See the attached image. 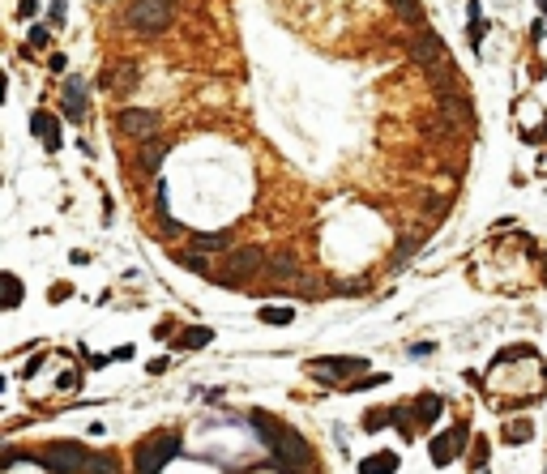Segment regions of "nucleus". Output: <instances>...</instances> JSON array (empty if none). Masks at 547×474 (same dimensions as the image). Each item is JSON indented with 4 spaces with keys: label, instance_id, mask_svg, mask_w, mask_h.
<instances>
[{
    "label": "nucleus",
    "instance_id": "f257e3e1",
    "mask_svg": "<svg viewBox=\"0 0 547 474\" xmlns=\"http://www.w3.org/2000/svg\"><path fill=\"white\" fill-rule=\"evenodd\" d=\"M248 423H253V432L261 436V444L269 448V466L265 470H278V474H304L312 466V444L291 428V423L274 419L265 410H253L248 414Z\"/></svg>",
    "mask_w": 547,
    "mask_h": 474
},
{
    "label": "nucleus",
    "instance_id": "f03ea898",
    "mask_svg": "<svg viewBox=\"0 0 547 474\" xmlns=\"http://www.w3.org/2000/svg\"><path fill=\"white\" fill-rule=\"evenodd\" d=\"M269 265V253L257 244H240V248H227V269L222 273H210V282L227 286V291H244L248 282L257 278V273H265Z\"/></svg>",
    "mask_w": 547,
    "mask_h": 474
},
{
    "label": "nucleus",
    "instance_id": "7ed1b4c3",
    "mask_svg": "<svg viewBox=\"0 0 547 474\" xmlns=\"http://www.w3.org/2000/svg\"><path fill=\"white\" fill-rule=\"evenodd\" d=\"M184 448L180 432H159L150 440L137 444V457H133V474H163V466H171Z\"/></svg>",
    "mask_w": 547,
    "mask_h": 474
},
{
    "label": "nucleus",
    "instance_id": "20e7f679",
    "mask_svg": "<svg viewBox=\"0 0 547 474\" xmlns=\"http://www.w3.org/2000/svg\"><path fill=\"white\" fill-rule=\"evenodd\" d=\"M176 17L171 0H129L124 5V26H133L137 35H163Z\"/></svg>",
    "mask_w": 547,
    "mask_h": 474
},
{
    "label": "nucleus",
    "instance_id": "39448f33",
    "mask_svg": "<svg viewBox=\"0 0 547 474\" xmlns=\"http://www.w3.org/2000/svg\"><path fill=\"white\" fill-rule=\"evenodd\" d=\"M90 448L86 444H78V440H56V444H47L43 453L35 457L47 474H86L90 470Z\"/></svg>",
    "mask_w": 547,
    "mask_h": 474
},
{
    "label": "nucleus",
    "instance_id": "423d86ee",
    "mask_svg": "<svg viewBox=\"0 0 547 474\" xmlns=\"http://www.w3.org/2000/svg\"><path fill=\"white\" fill-rule=\"evenodd\" d=\"M159 124H163V116L150 111V107H120L116 111V133L129 137V141H137V145L154 141L159 137Z\"/></svg>",
    "mask_w": 547,
    "mask_h": 474
},
{
    "label": "nucleus",
    "instance_id": "0eeeda50",
    "mask_svg": "<svg viewBox=\"0 0 547 474\" xmlns=\"http://www.w3.org/2000/svg\"><path fill=\"white\" fill-rule=\"evenodd\" d=\"M475 444V436H470V423H449V432H440V436H432V444H428V457H432V466H454L466 448Z\"/></svg>",
    "mask_w": 547,
    "mask_h": 474
},
{
    "label": "nucleus",
    "instance_id": "6e6552de",
    "mask_svg": "<svg viewBox=\"0 0 547 474\" xmlns=\"http://www.w3.org/2000/svg\"><path fill=\"white\" fill-rule=\"evenodd\" d=\"M308 372L312 376H321V372H338L342 385H346V376H364L368 372V359H359V355H316V359H308Z\"/></svg>",
    "mask_w": 547,
    "mask_h": 474
},
{
    "label": "nucleus",
    "instance_id": "1a4fd4ad",
    "mask_svg": "<svg viewBox=\"0 0 547 474\" xmlns=\"http://www.w3.org/2000/svg\"><path fill=\"white\" fill-rule=\"evenodd\" d=\"M440 410H445V397L424 389V393H415L411 402H406V414L415 419V428H436L440 423Z\"/></svg>",
    "mask_w": 547,
    "mask_h": 474
},
{
    "label": "nucleus",
    "instance_id": "9d476101",
    "mask_svg": "<svg viewBox=\"0 0 547 474\" xmlns=\"http://www.w3.org/2000/svg\"><path fill=\"white\" fill-rule=\"evenodd\" d=\"M60 111L69 116V124H82L86 111H90V103H86V82L78 78V73H69V82L60 90Z\"/></svg>",
    "mask_w": 547,
    "mask_h": 474
},
{
    "label": "nucleus",
    "instance_id": "9b49d317",
    "mask_svg": "<svg viewBox=\"0 0 547 474\" xmlns=\"http://www.w3.org/2000/svg\"><path fill=\"white\" fill-rule=\"evenodd\" d=\"M411 60H415V64H424V69H432V64H440V60H449V56H445V43H440V35H432V30H419V35L411 39Z\"/></svg>",
    "mask_w": 547,
    "mask_h": 474
},
{
    "label": "nucleus",
    "instance_id": "f8f14e48",
    "mask_svg": "<svg viewBox=\"0 0 547 474\" xmlns=\"http://www.w3.org/2000/svg\"><path fill=\"white\" fill-rule=\"evenodd\" d=\"M30 133L39 137V145L47 149V154H56V149L64 145V137H60V120H56L52 111H30Z\"/></svg>",
    "mask_w": 547,
    "mask_h": 474
},
{
    "label": "nucleus",
    "instance_id": "ddd939ff",
    "mask_svg": "<svg viewBox=\"0 0 547 474\" xmlns=\"http://www.w3.org/2000/svg\"><path fill=\"white\" fill-rule=\"evenodd\" d=\"M167 154H171V141H145V145H137V171H141V176H159V167L167 163Z\"/></svg>",
    "mask_w": 547,
    "mask_h": 474
},
{
    "label": "nucleus",
    "instance_id": "4468645a",
    "mask_svg": "<svg viewBox=\"0 0 547 474\" xmlns=\"http://www.w3.org/2000/svg\"><path fill=\"white\" fill-rule=\"evenodd\" d=\"M265 273H269V278H274V282H295V278H300V273H304V269H300V261H295V257L287 253V248H278V253H274V257H269V265H265Z\"/></svg>",
    "mask_w": 547,
    "mask_h": 474
},
{
    "label": "nucleus",
    "instance_id": "2eb2a0df",
    "mask_svg": "<svg viewBox=\"0 0 547 474\" xmlns=\"http://www.w3.org/2000/svg\"><path fill=\"white\" fill-rule=\"evenodd\" d=\"M397 470H402V457H397L393 448H381V453L359 462V474H397Z\"/></svg>",
    "mask_w": 547,
    "mask_h": 474
},
{
    "label": "nucleus",
    "instance_id": "dca6fc26",
    "mask_svg": "<svg viewBox=\"0 0 547 474\" xmlns=\"http://www.w3.org/2000/svg\"><path fill=\"white\" fill-rule=\"evenodd\" d=\"M359 428L372 436V432H385V428H397V406H377V410H364Z\"/></svg>",
    "mask_w": 547,
    "mask_h": 474
},
{
    "label": "nucleus",
    "instance_id": "f3484780",
    "mask_svg": "<svg viewBox=\"0 0 547 474\" xmlns=\"http://www.w3.org/2000/svg\"><path fill=\"white\" fill-rule=\"evenodd\" d=\"M192 253H222L231 248V231H192Z\"/></svg>",
    "mask_w": 547,
    "mask_h": 474
},
{
    "label": "nucleus",
    "instance_id": "a211bd4d",
    "mask_svg": "<svg viewBox=\"0 0 547 474\" xmlns=\"http://www.w3.org/2000/svg\"><path fill=\"white\" fill-rule=\"evenodd\" d=\"M501 440L505 444H530L535 440V423L530 419H505L501 423Z\"/></svg>",
    "mask_w": 547,
    "mask_h": 474
},
{
    "label": "nucleus",
    "instance_id": "6ab92c4d",
    "mask_svg": "<svg viewBox=\"0 0 547 474\" xmlns=\"http://www.w3.org/2000/svg\"><path fill=\"white\" fill-rule=\"evenodd\" d=\"M210 342H214V329H210V325H188V329H180V338H176L180 351H201V346H210Z\"/></svg>",
    "mask_w": 547,
    "mask_h": 474
},
{
    "label": "nucleus",
    "instance_id": "aec40b11",
    "mask_svg": "<svg viewBox=\"0 0 547 474\" xmlns=\"http://www.w3.org/2000/svg\"><path fill=\"white\" fill-rule=\"evenodd\" d=\"M389 381H393L389 372H364V376L346 381V385H342V393H368V389H381V385H389Z\"/></svg>",
    "mask_w": 547,
    "mask_h": 474
},
{
    "label": "nucleus",
    "instance_id": "412c9836",
    "mask_svg": "<svg viewBox=\"0 0 547 474\" xmlns=\"http://www.w3.org/2000/svg\"><path fill=\"white\" fill-rule=\"evenodd\" d=\"M133 82H141V69H133V64H120V73H107L103 78L107 90H129Z\"/></svg>",
    "mask_w": 547,
    "mask_h": 474
},
{
    "label": "nucleus",
    "instance_id": "4be33fe9",
    "mask_svg": "<svg viewBox=\"0 0 547 474\" xmlns=\"http://www.w3.org/2000/svg\"><path fill=\"white\" fill-rule=\"evenodd\" d=\"M0 282H5V308H21V295H26V286H21L17 273H0Z\"/></svg>",
    "mask_w": 547,
    "mask_h": 474
},
{
    "label": "nucleus",
    "instance_id": "5701e85b",
    "mask_svg": "<svg viewBox=\"0 0 547 474\" xmlns=\"http://www.w3.org/2000/svg\"><path fill=\"white\" fill-rule=\"evenodd\" d=\"M257 320H261V325H291V320H295V308H261Z\"/></svg>",
    "mask_w": 547,
    "mask_h": 474
},
{
    "label": "nucleus",
    "instance_id": "b1692460",
    "mask_svg": "<svg viewBox=\"0 0 547 474\" xmlns=\"http://www.w3.org/2000/svg\"><path fill=\"white\" fill-rule=\"evenodd\" d=\"M487 457H492V444L483 440V436H475V444H470V470H487Z\"/></svg>",
    "mask_w": 547,
    "mask_h": 474
},
{
    "label": "nucleus",
    "instance_id": "393cba45",
    "mask_svg": "<svg viewBox=\"0 0 547 474\" xmlns=\"http://www.w3.org/2000/svg\"><path fill=\"white\" fill-rule=\"evenodd\" d=\"M393 13L406 17V21H424V5L419 0H393Z\"/></svg>",
    "mask_w": 547,
    "mask_h": 474
},
{
    "label": "nucleus",
    "instance_id": "a878e982",
    "mask_svg": "<svg viewBox=\"0 0 547 474\" xmlns=\"http://www.w3.org/2000/svg\"><path fill=\"white\" fill-rule=\"evenodd\" d=\"M184 265H188V269L197 273V278H210V273H214V269H210V257H206V253H184Z\"/></svg>",
    "mask_w": 547,
    "mask_h": 474
},
{
    "label": "nucleus",
    "instance_id": "bb28decb",
    "mask_svg": "<svg viewBox=\"0 0 547 474\" xmlns=\"http://www.w3.org/2000/svg\"><path fill=\"white\" fill-rule=\"evenodd\" d=\"M483 35H487V17L479 13V17H470V47H475V52L483 47Z\"/></svg>",
    "mask_w": 547,
    "mask_h": 474
},
{
    "label": "nucleus",
    "instance_id": "cd10ccee",
    "mask_svg": "<svg viewBox=\"0 0 547 474\" xmlns=\"http://www.w3.org/2000/svg\"><path fill=\"white\" fill-rule=\"evenodd\" d=\"M159 231H163L167 239H171V235H188V231H184V222H176V218H167L163 210H159Z\"/></svg>",
    "mask_w": 547,
    "mask_h": 474
},
{
    "label": "nucleus",
    "instance_id": "c85d7f7f",
    "mask_svg": "<svg viewBox=\"0 0 547 474\" xmlns=\"http://www.w3.org/2000/svg\"><path fill=\"white\" fill-rule=\"evenodd\" d=\"M86 474H116V462H111V457H103V453H94Z\"/></svg>",
    "mask_w": 547,
    "mask_h": 474
},
{
    "label": "nucleus",
    "instance_id": "c756f323",
    "mask_svg": "<svg viewBox=\"0 0 547 474\" xmlns=\"http://www.w3.org/2000/svg\"><path fill=\"white\" fill-rule=\"evenodd\" d=\"M521 141H526V145H543L547 141V120L539 124V129H526V133H521Z\"/></svg>",
    "mask_w": 547,
    "mask_h": 474
},
{
    "label": "nucleus",
    "instance_id": "7c9ffc66",
    "mask_svg": "<svg viewBox=\"0 0 547 474\" xmlns=\"http://www.w3.org/2000/svg\"><path fill=\"white\" fill-rule=\"evenodd\" d=\"M52 43V30L47 26H30V47H47Z\"/></svg>",
    "mask_w": 547,
    "mask_h": 474
},
{
    "label": "nucleus",
    "instance_id": "2f4dec72",
    "mask_svg": "<svg viewBox=\"0 0 547 474\" xmlns=\"http://www.w3.org/2000/svg\"><path fill=\"white\" fill-rule=\"evenodd\" d=\"M64 295H73V286H64V282H56L52 291H47V299H52V304H60V299H64Z\"/></svg>",
    "mask_w": 547,
    "mask_h": 474
},
{
    "label": "nucleus",
    "instance_id": "473e14b6",
    "mask_svg": "<svg viewBox=\"0 0 547 474\" xmlns=\"http://www.w3.org/2000/svg\"><path fill=\"white\" fill-rule=\"evenodd\" d=\"M47 64H52V73H69V60H64L60 52H52V56H47Z\"/></svg>",
    "mask_w": 547,
    "mask_h": 474
},
{
    "label": "nucleus",
    "instance_id": "72a5a7b5",
    "mask_svg": "<svg viewBox=\"0 0 547 474\" xmlns=\"http://www.w3.org/2000/svg\"><path fill=\"white\" fill-rule=\"evenodd\" d=\"M432 351H436L432 342H419V346H411V355H415V359H424V355H432Z\"/></svg>",
    "mask_w": 547,
    "mask_h": 474
},
{
    "label": "nucleus",
    "instance_id": "f704fd0d",
    "mask_svg": "<svg viewBox=\"0 0 547 474\" xmlns=\"http://www.w3.org/2000/svg\"><path fill=\"white\" fill-rule=\"evenodd\" d=\"M35 9H39V0H21V5H17L21 17H35Z\"/></svg>",
    "mask_w": 547,
    "mask_h": 474
},
{
    "label": "nucleus",
    "instance_id": "c9c22d12",
    "mask_svg": "<svg viewBox=\"0 0 547 474\" xmlns=\"http://www.w3.org/2000/svg\"><path fill=\"white\" fill-rule=\"evenodd\" d=\"M52 21H64V0H52Z\"/></svg>",
    "mask_w": 547,
    "mask_h": 474
},
{
    "label": "nucleus",
    "instance_id": "e433bc0d",
    "mask_svg": "<svg viewBox=\"0 0 547 474\" xmlns=\"http://www.w3.org/2000/svg\"><path fill=\"white\" fill-rule=\"evenodd\" d=\"M539 13H543V17H547V0H539Z\"/></svg>",
    "mask_w": 547,
    "mask_h": 474
},
{
    "label": "nucleus",
    "instance_id": "4c0bfd02",
    "mask_svg": "<svg viewBox=\"0 0 547 474\" xmlns=\"http://www.w3.org/2000/svg\"><path fill=\"white\" fill-rule=\"evenodd\" d=\"M543 282H547V261H543Z\"/></svg>",
    "mask_w": 547,
    "mask_h": 474
},
{
    "label": "nucleus",
    "instance_id": "58836bf2",
    "mask_svg": "<svg viewBox=\"0 0 547 474\" xmlns=\"http://www.w3.org/2000/svg\"><path fill=\"white\" fill-rule=\"evenodd\" d=\"M171 5H180V0H171Z\"/></svg>",
    "mask_w": 547,
    "mask_h": 474
}]
</instances>
